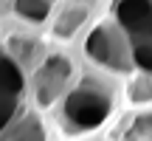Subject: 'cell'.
Returning a JSON list of instances; mask_svg holds the SVG:
<instances>
[{"label":"cell","mask_w":152,"mask_h":141,"mask_svg":"<svg viewBox=\"0 0 152 141\" xmlns=\"http://www.w3.org/2000/svg\"><path fill=\"white\" fill-rule=\"evenodd\" d=\"M68 113L73 116L79 124H99V121L104 119V113H107V104L102 102V99H93V96H73L71 102H68Z\"/></svg>","instance_id":"obj_1"}]
</instances>
